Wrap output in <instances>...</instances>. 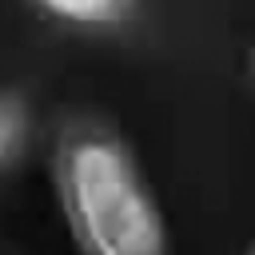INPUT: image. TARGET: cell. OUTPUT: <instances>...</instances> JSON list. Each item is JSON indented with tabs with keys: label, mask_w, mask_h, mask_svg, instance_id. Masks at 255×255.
<instances>
[{
	"label": "cell",
	"mask_w": 255,
	"mask_h": 255,
	"mask_svg": "<svg viewBox=\"0 0 255 255\" xmlns=\"http://www.w3.org/2000/svg\"><path fill=\"white\" fill-rule=\"evenodd\" d=\"M52 191L80 255H171L159 195L116 131L68 128L52 155Z\"/></svg>",
	"instance_id": "1"
},
{
	"label": "cell",
	"mask_w": 255,
	"mask_h": 255,
	"mask_svg": "<svg viewBox=\"0 0 255 255\" xmlns=\"http://www.w3.org/2000/svg\"><path fill=\"white\" fill-rule=\"evenodd\" d=\"M32 4L48 20H56L64 28H84V32L120 28L135 12V0H32Z\"/></svg>",
	"instance_id": "2"
},
{
	"label": "cell",
	"mask_w": 255,
	"mask_h": 255,
	"mask_svg": "<svg viewBox=\"0 0 255 255\" xmlns=\"http://www.w3.org/2000/svg\"><path fill=\"white\" fill-rule=\"evenodd\" d=\"M32 131H36V116L28 108V100L20 92L0 88V175L16 171L32 147Z\"/></svg>",
	"instance_id": "3"
}]
</instances>
